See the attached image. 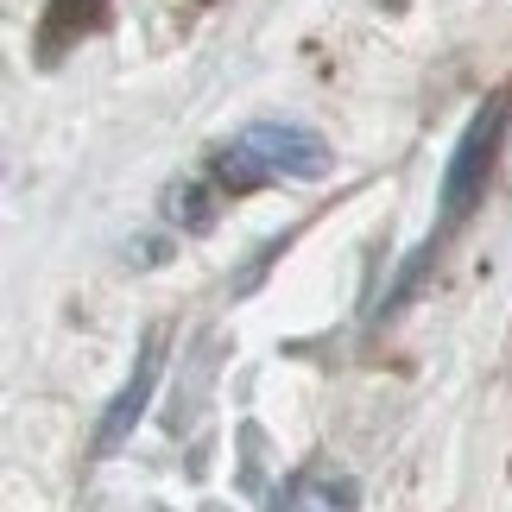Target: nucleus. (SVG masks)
Wrapping results in <instances>:
<instances>
[{"instance_id": "f257e3e1", "label": "nucleus", "mask_w": 512, "mask_h": 512, "mask_svg": "<svg viewBox=\"0 0 512 512\" xmlns=\"http://www.w3.org/2000/svg\"><path fill=\"white\" fill-rule=\"evenodd\" d=\"M506 108H512L506 89L494 95V102H481L475 121H468V133L456 140V152H449L443 196H437V234H449L456 222H468V209L481 203L487 171H494V152H500V133H506Z\"/></svg>"}, {"instance_id": "f03ea898", "label": "nucleus", "mask_w": 512, "mask_h": 512, "mask_svg": "<svg viewBox=\"0 0 512 512\" xmlns=\"http://www.w3.org/2000/svg\"><path fill=\"white\" fill-rule=\"evenodd\" d=\"M241 146L260 159L272 177H323L329 171V146L310 127H285V121H260L241 133Z\"/></svg>"}, {"instance_id": "7ed1b4c3", "label": "nucleus", "mask_w": 512, "mask_h": 512, "mask_svg": "<svg viewBox=\"0 0 512 512\" xmlns=\"http://www.w3.org/2000/svg\"><path fill=\"white\" fill-rule=\"evenodd\" d=\"M159 354H165V336H146V354H140V367H133V380L121 386V399L108 405V418H102V437H95V449H121L127 443V430L140 424V411L152 399V380H159Z\"/></svg>"}, {"instance_id": "20e7f679", "label": "nucleus", "mask_w": 512, "mask_h": 512, "mask_svg": "<svg viewBox=\"0 0 512 512\" xmlns=\"http://www.w3.org/2000/svg\"><path fill=\"white\" fill-rule=\"evenodd\" d=\"M171 215H177L184 228H203V222H209V203H203V190H196V184H177V190H171Z\"/></svg>"}]
</instances>
